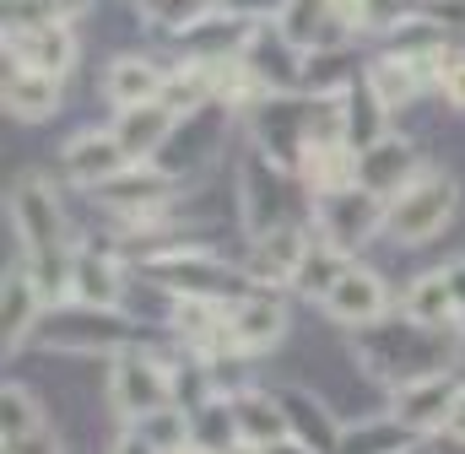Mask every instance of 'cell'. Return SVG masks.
I'll return each instance as SVG.
<instances>
[{
  "label": "cell",
  "instance_id": "cell-23",
  "mask_svg": "<svg viewBox=\"0 0 465 454\" xmlns=\"http://www.w3.org/2000/svg\"><path fill=\"white\" fill-rule=\"evenodd\" d=\"M292 173L303 179L309 201L336 195V190H351V184H357V152H351L347 141H314V146L298 157V168H292Z\"/></svg>",
  "mask_w": 465,
  "mask_h": 454
},
{
  "label": "cell",
  "instance_id": "cell-9",
  "mask_svg": "<svg viewBox=\"0 0 465 454\" xmlns=\"http://www.w3.org/2000/svg\"><path fill=\"white\" fill-rule=\"evenodd\" d=\"M314 232L336 249H357L362 238L384 232V201L362 184L351 190H336V195H320L314 201Z\"/></svg>",
  "mask_w": 465,
  "mask_h": 454
},
{
  "label": "cell",
  "instance_id": "cell-30",
  "mask_svg": "<svg viewBox=\"0 0 465 454\" xmlns=\"http://www.w3.org/2000/svg\"><path fill=\"white\" fill-rule=\"evenodd\" d=\"M38 428H49V422H44V411H38L33 390L5 384V390H0V444H27Z\"/></svg>",
  "mask_w": 465,
  "mask_h": 454
},
{
  "label": "cell",
  "instance_id": "cell-21",
  "mask_svg": "<svg viewBox=\"0 0 465 454\" xmlns=\"http://www.w3.org/2000/svg\"><path fill=\"white\" fill-rule=\"evenodd\" d=\"M163 87H168V71L157 60H146V54H114L104 65V98L114 104V114L163 98Z\"/></svg>",
  "mask_w": 465,
  "mask_h": 454
},
{
  "label": "cell",
  "instance_id": "cell-33",
  "mask_svg": "<svg viewBox=\"0 0 465 454\" xmlns=\"http://www.w3.org/2000/svg\"><path fill=\"white\" fill-rule=\"evenodd\" d=\"M223 5L238 11V16H249V22H276L287 11V0H223Z\"/></svg>",
  "mask_w": 465,
  "mask_h": 454
},
{
  "label": "cell",
  "instance_id": "cell-16",
  "mask_svg": "<svg viewBox=\"0 0 465 454\" xmlns=\"http://www.w3.org/2000/svg\"><path fill=\"white\" fill-rule=\"evenodd\" d=\"M124 168H130V152L119 146V135L109 124H104V130H76V135L65 141V152H60V173H65L76 190H98V184H109Z\"/></svg>",
  "mask_w": 465,
  "mask_h": 454
},
{
  "label": "cell",
  "instance_id": "cell-38",
  "mask_svg": "<svg viewBox=\"0 0 465 454\" xmlns=\"http://www.w3.org/2000/svg\"><path fill=\"white\" fill-rule=\"evenodd\" d=\"M444 439H450V444H465V390H460V400H455V411H450V428H444Z\"/></svg>",
  "mask_w": 465,
  "mask_h": 454
},
{
  "label": "cell",
  "instance_id": "cell-5",
  "mask_svg": "<svg viewBox=\"0 0 465 454\" xmlns=\"http://www.w3.org/2000/svg\"><path fill=\"white\" fill-rule=\"evenodd\" d=\"M455 206H460L455 173L422 168L401 195L384 201V238H395V243H428V238H439L444 227L455 222Z\"/></svg>",
  "mask_w": 465,
  "mask_h": 454
},
{
  "label": "cell",
  "instance_id": "cell-3",
  "mask_svg": "<svg viewBox=\"0 0 465 454\" xmlns=\"http://www.w3.org/2000/svg\"><path fill=\"white\" fill-rule=\"evenodd\" d=\"M33 340L44 351H60V357H119L130 351L141 331L119 314V309H93V303H54L44 309Z\"/></svg>",
  "mask_w": 465,
  "mask_h": 454
},
{
  "label": "cell",
  "instance_id": "cell-24",
  "mask_svg": "<svg viewBox=\"0 0 465 454\" xmlns=\"http://www.w3.org/2000/svg\"><path fill=\"white\" fill-rule=\"evenodd\" d=\"M282 395V411H287V428H292V439L298 444H309V449L320 454H336V444H341V428L347 422H336V411L320 400V395H309V390H276Z\"/></svg>",
  "mask_w": 465,
  "mask_h": 454
},
{
  "label": "cell",
  "instance_id": "cell-7",
  "mask_svg": "<svg viewBox=\"0 0 465 454\" xmlns=\"http://www.w3.org/2000/svg\"><path fill=\"white\" fill-rule=\"evenodd\" d=\"M104 212H114L124 227H141V222H157L168 206H173V195H179V179L168 173V168H157V163H130L124 173H114L109 184H98V190H87Z\"/></svg>",
  "mask_w": 465,
  "mask_h": 454
},
{
  "label": "cell",
  "instance_id": "cell-36",
  "mask_svg": "<svg viewBox=\"0 0 465 454\" xmlns=\"http://www.w3.org/2000/svg\"><path fill=\"white\" fill-rule=\"evenodd\" d=\"M5 454H60V439H54V428H38L27 444H5Z\"/></svg>",
  "mask_w": 465,
  "mask_h": 454
},
{
  "label": "cell",
  "instance_id": "cell-32",
  "mask_svg": "<svg viewBox=\"0 0 465 454\" xmlns=\"http://www.w3.org/2000/svg\"><path fill=\"white\" fill-rule=\"evenodd\" d=\"M439 93H444V104H450V109L465 114V49H450L444 76H439Z\"/></svg>",
  "mask_w": 465,
  "mask_h": 454
},
{
  "label": "cell",
  "instance_id": "cell-12",
  "mask_svg": "<svg viewBox=\"0 0 465 454\" xmlns=\"http://www.w3.org/2000/svg\"><path fill=\"white\" fill-rule=\"evenodd\" d=\"M320 309H325L336 325H347V331H368V325H379V320L390 314V287H384V276H379L373 265H357V260H351Z\"/></svg>",
  "mask_w": 465,
  "mask_h": 454
},
{
  "label": "cell",
  "instance_id": "cell-13",
  "mask_svg": "<svg viewBox=\"0 0 465 454\" xmlns=\"http://www.w3.org/2000/svg\"><path fill=\"white\" fill-rule=\"evenodd\" d=\"M282 336H287V309L276 292H249L228 303V346H223L228 357H260Z\"/></svg>",
  "mask_w": 465,
  "mask_h": 454
},
{
  "label": "cell",
  "instance_id": "cell-40",
  "mask_svg": "<svg viewBox=\"0 0 465 454\" xmlns=\"http://www.w3.org/2000/svg\"><path fill=\"white\" fill-rule=\"evenodd\" d=\"M179 454H212V449H201V444H195V439H190V444H184V449Z\"/></svg>",
  "mask_w": 465,
  "mask_h": 454
},
{
  "label": "cell",
  "instance_id": "cell-39",
  "mask_svg": "<svg viewBox=\"0 0 465 454\" xmlns=\"http://www.w3.org/2000/svg\"><path fill=\"white\" fill-rule=\"evenodd\" d=\"M265 454H320V449H309V444H298V439H282V444H271Z\"/></svg>",
  "mask_w": 465,
  "mask_h": 454
},
{
  "label": "cell",
  "instance_id": "cell-25",
  "mask_svg": "<svg viewBox=\"0 0 465 454\" xmlns=\"http://www.w3.org/2000/svg\"><path fill=\"white\" fill-rule=\"evenodd\" d=\"M228 406H232V422H238V439H243V444L271 449V444L292 439L287 411H282V395H265V390H232Z\"/></svg>",
  "mask_w": 465,
  "mask_h": 454
},
{
  "label": "cell",
  "instance_id": "cell-2",
  "mask_svg": "<svg viewBox=\"0 0 465 454\" xmlns=\"http://www.w3.org/2000/svg\"><path fill=\"white\" fill-rule=\"evenodd\" d=\"M357 362L384 379V384H406V379H422V373H450V357H455V331H433V325H417L411 314L401 320H379L368 331H357Z\"/></svg>",
  "mask_w": 465,
  "mask_h": 454
},
{
  "label": "cell",
  "instance_id": "cell-20",
  "mask_svg": "<svg viewBox=\"0 0 465 454\" xmlns=\"http://www.w3.org/2000/svg\"><path fill=\"white\" fill-rule=\"evenodd\" d=\"M65 104V82L60 76H44V71H22L5 60V114L22 119V124H44L54 119Z\"/></svg>",
  "mask_w": 465,
  "mask_h": 454
},
{
  "label": "cell",
  "instance_id": "cell-28",
  "mask_svg": "<svg viewBox=\"0 0 465 454\" xmlns=\"http://www.w3.org/2000/svg\"><path fill=\"white\" fill-rule=\"evenodd\" d=\"M347 249H336V243H325L320 232L309 238V254H303V265H298V276H292V292L298 298H314V303H325L331 298V287L341 281V271H347Z\"/></svg>",
  "mask_w": 465,
  "mask_h": 454
},
{
  "label": "cell",
  "instance_id": "cell-31",
  "mask_svg": "<svg viewBox=\"0 0 465 454\" xmlns=\"http://www.w3.org/2000/svg\"><path fill=\"white\" fill-rule=\"evenodd\" d=\"M190 428H195V444L212 454H228L238 444V422H232V406L228 395H212L206 406H195L190 411Z\"/></svg>",
  "mask_w": 465,
  "mask_h": 454
},
{
  "label": "cell",
  "instance_id": "cell-22",
  "mask_svg": "<svg viewBox=\"0 0 465 454\" xmlns=\"http://www.w3.org/2000/svg\"><path fill=\"white\" fill-rule=\"evenodd\" d=\"M65 303L119 309L124 303V265L109 249H76V271H71V298Z\"/></svg>",
  "mask_w": 465,
  "mask_h": 454
},
{
  "label": "cell",
  "instance_id": "cell-35",
  "mask_svg": "<svg viewBox=\"0 0 465 454\" xmlns=\"http://www.w3.org/2000/svg\"><path fill=\"white\" fill-rule=\"evenodd\" d=\"M114 454H163V449H157V444H152L135 422H124V433L114 439Z\"/></svg>",
  "mask_w": 465,
  "mask_h": 454
},
{
  "label": "cell",
  "instance_id": "cell-37",
  "mask_svg": "<svg viewBox=\"0 0 465 454\" xmlns=\"http://www.w3.org/2000/svg\"><path fill=\"white\" fill-rule=\"evenodd\" d=\"M82 11H93V0H49V16L54 22H76Z\"/></svg>",
  "mask_w": 465,
  "mask_h": 454
},
{
  "label": "cell",
  "instance_id": "cell-15",
  "mask_svg": "<svg viewBox=\"0 0 465 454\" xmlns=\"http://www.w3.org/2000/svg\"><path fill=\"white\" fill-rule=\"evenodd\" d=\"M5 60L22 71H44V76H71L76 65V33L71 22H38V27H16L5 33Z\"/></svg>",
  "mask_w": 465,
  "mask_h": 454
},
{
  "label": "cell",
  "instance_id": "cell-14",
  "mask_svg": "<svg viewBox=\"0 0 465 454\" xmlns=\"http://www.w3.org/2000/svg\"><path fill=\"white\" fill-rule=\"evenodd\" d=\"M309 227L303 222H282L271 227V232H260L254 243H249V281L260 287V292H271V287H292V276H298V265H303V254H309Z\"/></svg>",
  "mask_w": 465,
  "mask_h": 454
},
{
  "label": "cell",
  "instance_id": "cell-8",
  "mask_svg": "<svg viewBox=\"0 0 465 454\" xmlns=\"http://www.w3.org/2000/svg\"><path fill=\"white\" fill-rule=\"evenodd\" d=\"M292 184H303L292 168H282L271 152H249L243 157V184H238V217L249 227V238H260V232H271V227L282 222H298L292 212H287V195H292Z\"/></svg>",
  "mask_w": 465,
  "mask_h": 454
},
{
  "label": "cell",
  "instance_id": "cell-27",
  "mask_svg": "<svg viewBox=\"0 0 465 454\" xmlns=\"http://www.w3.org/2000/svg\"><path fill=\"white\" fill-rule=\"evenodd\" d=\"M341 130H347L351 152H368V146H379L390 135V104L368 87V76L341 93Z\"/></svg>",
  "mask_w": 465,
  "mask_h": 454
},
{
  "label": "cell",
  "instance_id": "cell-10",
  "mask_svg": "<svg viewBox=\"0 0 465 454\" xmlns=\"http://www.w3.org/2000/svg\"><path fill=\"white\" fill-rule=\"evenodd\" d=\"M238 60L249 65V76L260 82L265 98H276V93H303V60H309V54H303L276 22H260Z\"/></svg>",
  "mask_w": 465,
  "mask_h": 454
},
{
  "label": "cell",
  "instance_id": "cell-29",
  "mask_svg": "<svg viewBox=\"0 0 465 454\" xmlns=\"http://www.w3.org/2000/svg\"><path fill=\"white\" fill-rule=\"evenodd\" d=\"M406 449H417V433L395 417L351 422V428H341V444H336V454H406Z\"/></svg>",
  "mask_w": 465,
  "mask_h": 454
},
{
  "label": "cell",
  "instance_id": "cell-4",
  "mask_svg": "<svg viewBox=\"0 0 465 454\" xmlns=\"http://www.w3.org/2000/svg\"><path fill=\"white\" fill-rule=\"evenodd\" d=\"M141 276L152 287H163L168 298H206V303H238V298L260 292L249 281V271H232L223 260H212L206 243L173 249V254H157V260H141Z\"/></svg>",
  "mask_w": 465,
  "mask_h": 454
},
{
  "label": "cell",
  "instance_id": "cell-18",
  "mask_svg": "<svg viewBox=\"0 0 465 454\" xmlns=\"http://www.w3.org/2000/svg\"><path fill=\"white\" fill-rule=\"evenodd\" d=\"M119 135V146L130 152V163H152L163 146H168V135L179 130V114L168 109L163 98H152V104H135V109H119L114 124H109Z\"/></svg>",
  "mask_w": 465,
  "mask_h": 454
},
{
  "label": "cell",
  "instance_id": "cell-41",
  "mask_svg": "<svg viewBox=\"0 0 465 454\" xmlns=\"http://www.w3.org/2000/svg\"><path fill=\"white\" fill-rule=\"evenodd\" d=\"M406 454H433V449H422V444H417V449H406Z\"/></svg>",
  "mask_w": 465,
  "mask_h": 454
},
{
  "label": "cell",
  "instance_id": "cell-26",
  "mask_svg": "<svg viewBox=\"0 0 465 454\" xmlns=\"http://www.w3.org/2000/svg\"><path fill=\"white\" fill-rule=\"evenodd\" d=\"M406 314L417 325H433V331H460L465 325V309H460V298H455V287H450V271L444 265L428 271V276H417L406 287Z\"/></svg>",
  "mask_w": 465,
  "mask_h": 454
},
{
  "label": "cell",
  "instance_id": "cell-1",
  "mask_svg": "<svg viewBox=\"0 0 465 454\" xmlns=\"http://www.w3.org/2000/svg\"><path fill=\"white\" fill-rule=\"evenodd\" d=\"M5 217L16 227L22 265L33 271L44 303H65L71 298V271H76V243H71V217H65L54 184L44 173H22L5 195Z\"/></svg>",
  "mask_w": 465,
  "mask_h": 454
},
{
  "label": "cell",
  "instance_id": "cell-6",
  "mask_svg": "<svg viewBox=\"0 0 465 454\" xmlns=\"http://www.w3.org/2000/svg\"><path fill=\"white\" fill-rule=\"evenodd\" d=\"M109 406L124 422H141V417H152L163 406H179V395H173V362H163L157 351H141V346L119 351L114 362H109Z\"/></svg>",
  "mask_w": 465,
  "mask_h": 454
},
{
  "label": "cell",
  "instance_id": "cell-11",
  "mask_svg": "<svg viewBox=\"0 0 465 454\" xmlns=\"http://www.w3.org/2000/svg\"><path fill=\"white\" fill-rule=\"evenodd\" d=\"M460 390L465 384L455 379V373H422V379H406V384H395L390 417L406 422L417 439L444 433V428H450V411H455V400H460Z\"/></svg>",
  "mask_w": 465,
  "mask_h": 454
},
{
  "label": "cell",
  "instance_id": "cell-17",
  "mask_svg": "<svg viewBox=\"0 0 465 454\" xmlns=\"http://www.w3.org/2000/svg\"><path fill=\"white\" fill-rule=\"evenodd\" d=\"M422 173V163H417V146L406 141V135H384L379 146H368V152H357V184L362 190H373L379 201H390V195H401L411 179Z\"/></svg>",
  "mask_w": 465,
  "mask_h": 454
},
{
  "label": "cell",
  "instance_id": "cell-19",
  "mask_svg": "<svg viewBox=\"0 0 465 454\" xmlns=\"http://www.w3.org/2000/svg\"><path fill=\"white\" fill-rule=\"evenodd\" d=\"M44 292H38V281H33V271L16 260V265H5V281H0V320H5V351H16V346H27L33 331H38V320H44Z\"/></svg>",
  "mask_w": 465,
  "mask_h": 454
},
{
  "label": "cell",
  "instance_id": "cell-34",
  "mask_svg": "<svg viewBox=\"0 0 465 454\" xmlns=\"http://www.w3.org/2000/svg\"><path fill=\"white\" fill-rule=\"evenodd\" d=\"M417 5H422L433 22H444L450 33H460L465 27V0H417Z\"/></svg>",
  "mask_w": 465,
  "mask_h": 454
}]
</instances>
